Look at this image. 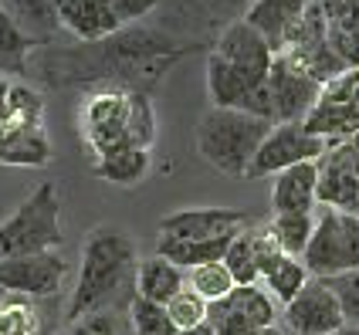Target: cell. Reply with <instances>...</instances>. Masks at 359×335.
<instances>
[{"mask_svg": "<svg viewBox=\"0 0 359 335\" xmlns=\"http://www.w3.org/2000/svg\"><path fill=\"white\" fill-rule=\"evenodd\" d=\"M183 288H187V271L177 268L173 261H166L163 254L140 261V271H136V295L140 298L170 305V298L180 295Z\"/></svg>", "mask_w": 359, "mask_h": 335, "instance_id": "obj_20", "label": "cell"}, {"mask_svg": "<svg viewBox=\"0 0 359 335\" xmlns=\"http://www.w3.org/2000/svg\"><path fill=\"white\" fill-rule=\"evenodd\" d=\"M38 44L18 27V20L11 18V11L0 0V75H27L31 68V51Z\"/></svg>", "mask_w": 359, "mask_h": 335, "instance_id": "obj_24", "label": "cell"}, {"mask_svg": "<svg viewBox=\"0 0 359 335\" xmlns=\"http://www.w3.org/2000/svg\"><path fill=\"white\" fill-rule=\"evenodd\" d=\"M0 298H4V292H0Z\"/></svg>", "mask_w": 359, "mask_h": 335, "instance_id": "obj_43", "label": "cell"}, {"mask_svg": "<svg viewBox=\"0 0 359 335\" xmlns=\"http://www.w3.org/2000/svg\"><path fill=\"white\" fill-rule=\"evenodd\" d=\"M336 298H339V308H342V318L346 325H359V271H346V275H336V278H322Z\"/></svg>", "mask_w": 359, "mask_h": 335, "instance_id": "obj_34", "label": "cell"}, {"mask_svg": "<svg viewBox=\"0 0 359 335\" xmlns=\"http://www.w3.org/2000/svg\"><path fill=\"white\" fill-rule=\"evenodd\" d=\"M214 55L224 58L227 64H234L238 71H244L248 78H255V81H268L271 64H275L271 44L261 38L248 20H231L220 31L217 44H214Z\"/></svg>", "mask_w": 359, "mask_h": 335, "instance_id": "obj_14", "label": "cell"}, {"mask_svg": "<svg viewBox=\"0 0 359 335\" xmlns=\"http://www.w3.org/2000/svg\"><path fill=\"white\" fill-rule=\"evenodd\" d=\"M4 7L11 11V18L18 20V27L38 48H44V44H51L58 38L61 31L58 0H4Z\"/></svg>", "mask_w": 359, "mask_h": 335, "instance_id": "obj_21", "label": "cell"}, {"mask_svg": "<svg viewBox=\"0 0 359 335\" xmlns=\"http://www.w3.org/2000/svg\"><path fill=\"white\" fill-rule=\"evenodd\" d=\"M27 129H44V95L24 81H14L11 95L0 109V139L27 132Z\"/></svg>", "mask_w": 359, "mask_h": 335, "instance_id": "obj_19", "label": "cell"}, {"mask_svg": "<svg viewBox=\"0 0 359 335\" xmlns=\"http://www.w3.org/2000/svg\"><path fill=\"white\" fill-rule=\"evenodd\" d=\"M285 325L295 335H336L346 325V318L336 292L322 278H312L299 292V298L285 305Z\"/></svg>", "mask_w": 359, "mask_h": 335, "instance_id": "obj_12", "label": "cell"}, {"mask_svg": "<svg viewBox=\"0 0 359 335\" xmlns=\"http://www.w3.org/2000/svg\"><path fill=\"white\" fill-rule=\"evenodd\" d=\"M133 271H140L133 237L116 224H99L81 244V268L68 301V322L102 312L122 292Z\"/></svg>", "mask_w": 359, "mask_h": 335, "instance_id": "obj_1", "label": "cell"}, {"mask_svg": "<svg viewBox=\"0 0 359 335\" xmlns=\"http://www.w3.org/2000/svg\"><path fill=\"white\" fill-rule=\"evenodd\" d=\"M153 166L149 149H119L112 156L92 163V177H99L102 183H112V186H136L146 179Z\"/></svg>", "mask_w": 359, "mask_h": 335, "instance_id": "obj_23", "label": "cell"}, {"mask_svg": "<svg viewBox=\"0 0 359 335\" xmlns=\"http://www.w3.org/2000/svg\"><path fill=\"white\" fill-rule=\"evenodd\" d=\"M329 139L316 136L305 129V122H278L268 139L261 142L258 156L248 170V179H261V177H278L281 170L288 166H299V163H319L329 153Z\"/></svg>", "mask_w": 359, "mask_h": 335, "instance_id": "obj_6", "label": "cell"}, {"mask_svg": "<svg viewBox=\"0 0 359 335\" xmlns=\"http://www.w3.org/2000/svg\"><path fill=\"white\" fill-rule=\"evenodd\" d=\"M264 81L248 78L244 71H238L234 64H227L224 58H217L214 51L207 55V95L214 102V109H248L251 95L258 92Z\"/></svg>", "mask_w": 359, "mask_h": 335, "instance_id": "obj_18", "label": "cell"}, {"mask_svg": "<svg viewBox=\"0 0 359 335\" xmlns=\"http://www.w3.org/2000/svg\"><path fill=\"white\" fill-rule=\"evenodd\" d=\"M129 322H133L136 335H177V325H173V318L166 312V305L140 298L136 292L129 298Z\"/></svg>", "mask_w": 359, "mask_h": 335, "instance_id": "obj_29", "label": "cell"}, {"mask_svg": "<svg viewBox=\"0 0 359 335\" xmlns=\"http://www.w3.org/2000/svg\"><path fill=\"white\" fill-rule=\"evenodd\" d=\"M255 220L234 207H187L166 214L156 231L163 240H214V237L241 234Z\"/></svg>", "mask_w": 359, "mask_h": 335, "instance_id": "obj_11", "label": "cell"}, {"mask_svg": "<svg viewBox=\"0 0 359 335\" xmlns=\"http://www.w3.org/2000/svg\"><path fill=\"white\" fill-rule=\"evenodd\" d=\"M316 4L322 7L325 20H339V18H346V14L359 11V0H316Z\"/></svg>", "mask_w": 359, "mask_h": 335, "instance_id": "obj_37", "label": "cell"}, {"mask_svg": "<svg viewBox=\"0 0 359 335\" xmlns=\"http://www.w3.org/2000/svg\"><path fill=\"white\" fill-rule=\"evenodd\" d=\"M61 231V200L51 183H41L7 220H0V257H24L58 251Z\"/></svg>", "mask_w": 359, "mask_h": 335, "instance_id": "obj_3", "label": "cell"}, {"mask_svg": "<svg viewBox=\"0 0 359 335\" xmlns=\"http://www.w3.org/2000/svg\"><path fill=\"white\" fill-rule=\"evenodd\" d=\"M68 264L58 251L24 257H0V292L20 298H51L65 288Z\"/></svg>", "mask_w": 359, "mask_h": 335, "instance_id": "obj_8", "label": "cell"}, {"mask_svg": "<svg viewBox=\"0 0 359 335\" xmlns=\"http://www.w3.org/2000/svg\"><path fill=\"white\" fill-rule=\"evenodd\" d=\"M58 18L61 27L81 44H102L122 31L109 0H58Z\"/></svg>", "mask_w": 359, "mask_h": 335, "instance_id": "obj_16", "label": "cell"}, {"mask_svg": "<svg viewBox=\"0 0 359 335\" xmlns=\"http://www.w3.org/2000/svg\"><path fill=\"white\" fill-rule=\"evenodd\" d=\"M65 335H119V329L109 312H92V315H81L79 322H72Z\"/></svg>", "mask_w": 359, "mask_h": 335, "instance_id": "obj_35", "label": "cell"}, {"mask_svg": "<svg viewBox=\"0 0 359 335\" xmlns=\"http://www.w3.org/2000/svg\"><path fill=\"white\" fill-rule=\"evenodd\" d=\"M275 125L258 116H248L241 109H207L197 122L194 146L197 156L214 166L224 177H248L251 163L258 156L261 142Z\"/></svg>", "mask_w": 359, "mask_h": 335, "instance_id": "obj_2", "label": "cell"}, {"mask_svg": "<svg viewBox=\"0 0 359 335\" xmlns=\"http://www.w3.org/2000/svg\"><path fill=\"white\" fill-rule=\"evenodd\" d=\"M268 88H271V99H275L278 122H305L312 116V109L319 105L325 85H319L316 78H309L305 71H299L288 58L275 55L271 75H268Z\"/></svg>", "mask_w": 359, "mask_h": 335, "instance_id": "obj_13", "label": "cell"}, {"mask_svg": "<svg viewBox=\"0 0 359 335\" xmlns=\"http://www.w3.org/2000/svg\"><path fill=\"white\" fill-rule=\"evenodd\" d=\"M0 335H41V315L20 295L0 298Z\"/></svg>", "mask_w": 359, "mask_h": 335, "instance_id": "obj_31", "label": "cell"}, {"mask_svg": "<svg viewBox=\"0 0 359 335\" xmlns=\"http://www.w3.org/2000/svg\"><path fill=\"white\" fill-rule=\"evenodd\" d=\"M133 92L122 85H95L79 109L81 142L92 153V163L112 156L119 149H133L129 142V116H133Z\"/></svg>", "mask_w": 359, "mask_h": 335, "instance_id": "obj_4", "label": "cell"}, {"mask_svg": "<svg viewBox=\"0 0 359 335\" xmlns=\"http://www.w3.org/2000/svg\"><path fill=\"white\" fill-rule=\"evenodd\" d=\"M305 129L329 142L359 136V68H349L322 88V99L305 118Z\"/></svg>", "mask_w": 359, "mask_h": 335, "instance_id": "obj_7", "label": "cell"}, {"mask_svg": "<svg viewBox=\"0 0 359 335\" xmlns=\"http://www.w3.org/2000/svg\"><path fill=\"white\" fill-rule=\"evenodd\" d=\"M210 325L217 329V335L275 329V298L261 285H238L224 301L210 305Z\"/></svg>", "mask_w": 359, "mask_h": 335, "instance_id": "obj_10", "label": "cell"}, {"mask_svg": "<svg viewBox=\"0 0 359 335\" xmlns=\"http://www.w3.org/2000/svg\"><path fill=\"white\" fill-rule=\"evenodd\" d=\"M312 278H336L346 271H359V217L322 207L316 214V234L302 257Z\"/></svg>", "mask_w": 359, "mask_h": 335, "instance_id": "obj_5", "label": "cell"}, {"mask_svg": "<svg viewBox=\"0 0 359 335\" xmlns=\"http://www.w3.org/2000/svg\"><path fill=\"white\" fill-rule=\"evenodd\" d=\"M119 24H133V20H142L146 14H153L160 7V0H109Z\"/></svg>", "mask_w": 359, "mask_h": 335, "instance_id": "obj_36", "label": "cell"}, {"mask_svg": "<svg viewBox=\"0 0 359 335\" xmlns=\"http://www.w3.org/2000/svg\"><path fill=\"white\" fill-rule=\"evenodd\" d=\"M271 210L275 214H316L319 203V163H299L271 177Z\"/></svg>", "mask_w": 359, "mask_h": 335, "instance_id": "obj_17", "label": "cell"}, {"mask_svg": "<svg viewBox=\"0 0 359 335\" xmlns=\"http://www.w3.org/2000/svg\"><path fill=\"white\" fill-rule=\"evenodd\" d=\"M312 281V275H309V268L302 264V257H281L278 264L268 271V275L261 278V285H264V292L278 301L281 308L285 305H292L295 298H299V292Z\"/></svg>", "mask_w": 359, "mask_h": 335, "instance_id": "obj_26", "label": "cell"}, {"mask_svg": "<svg viewBox=\"0 0 359 335\" xmlns=\"http://www.w3.org/2000/svg\"><path fill=\"white\" fill-rule=\"evenodd\" d=\"M238 234L227 237H214V240H163L156 244V254H163L166 261H173L183 271H194L200 264H214V261H224L227 257V247L234 244Z\"/></svg>", "mask_w": 359, "mask_h": 335, "instance_id": "obj_22", "label": "cell"}, {"mask_svg": "<svg viewBox=\"0 0 359 335\" xmlns=\"http://www.w3.org/2000/svg\"><path fill=\"white\" fill-rule=\"evenodd\" d=\"M166 312H170V318H173L177 332H187V329H197V325H203V322H210V301H203L194 288H183L180 295L170 298Z\"/></svg>", "mask_w": 359, "mask_h": 335, "instance_id": "obj_33", "label": "cell"}, {"mask_svg": "<svg viewBox=\"0 0 359 335\" xmlns=\"http://www.w3.org/2000/svg\"><path fill=\"white\" fill-rule=\"evenodd\" d=\"M11 85H14V81H7L4 75H0V109H4V102H7V95H11Z\"/></svg>", "mask_w": 359, "mask_h": 335, "instance_id": "obj_39", "label": "cell"}, {"mask_svg": "<svg viewBox=\"0 0 359 335\" xmlns=\"http://www.w3.org/2000/svg\"><path fill=\"white\" fill-rule=\"evenodd\" d=\"M278 247L288 257H305L309 251V240L316 234V214H275L268 220Z\"/></svg>", "mask_w": 359, "mask_h": 335, "instance_id": "obj_27", "label": "cell"}, {"mask_svg": "<svg viewBox=\"0 0 359 335\" xmlns=\"http://www.w3.org/2000/svg\"><path fill=\"white\" fill-rule=\"evenodd\" d=\"M319 203L359 217V146L353 139L332 142L319 159Z\"/></svg>", "mask_w": 359, "mask_h": 335, "instance_id": "obj_9", "label": "cell"}, {"mask_svg": "<svg viewBox=\"0 0 359 335\" xmlns=\"http://www.w3.org/2000/svg\"><path fill=\"white\" fill-rule=\"evenodd\" d=\"M177 335H217V329H214L210 322H203V325H197V329H187V332H177Z\"/></svg>", "mask_w": 359, "mask_h": 335, "instance_id": "obj_38", "label": "cell"}, {"mask_svg": "<svg viewBox=\"0 0 359 335\" xmlns=\"http://www.w3.org/2000/svg\"><path fill=\"white\" fill-rule=\"evenodd\" d=\"M129 142H133V149H153V142H156V109H153V102H149V95L142 88L133 92Z\"/></svg>", "mask_w": 359, "mask_h": 335, "instance_id": "obj_32", "label": "cell"}, {"mask_svg": "<svg viewBox=\"0 0 359 335\" xmlns=\"http://www.w3.org/2000/svg\"><path fill=\"white\" fill-rule=\"evenodd\" d=\"M227 271L234 275L238 285H258L261 271H258V254H255V237H251V227H244L234 244L227 247V257H224Z\"/></svg>", "mask_w": 359, "mask_h": 335, "instance_id": "obj_30", "label": "cell"}, {"mask_svg": "<svg viewBox=\"0 0 359 335\" xmlns=\"http://www.w3.org/2000/svg\"><path fill=\"white\" fill-rule=\"evenodd\" d=\"M309 4L312 0H251L241 20H248L261 38L271 44V51L281 55L288 48V41L295 38Z\"/></svg>", "mask_w": 359, "mask_h": 335, "instance_id": "obj_15", "label": "cell"}, {"mask_svg": "<svg viewBox=\"0 0 359 335\" xmlns=\"http://www.w3.org/2000/svg\"><path fill=\"white\" fill-rule=\"evenodd\" d=\"M336 335H359V325H342Z\"/></svg>", "mask_w": 359, "mask_h": 335, "instance_id": "obj_40", "label": "cell"}, {"mask_svg": "<svg viewBox=\"0 0 359 335\" xmlns=\"http://www.w3.org/2000/svg\"><path fill=\"white\" fill-rule=\"evenodd\" d=\"M48 163H51V139L44 129H27V132L0 139V166L41 170Z\"/></svg>", "mask_w": 359, "mask_h": 335, "instance_id": "obj_25", "label": "cell"}, {"mask_svg": "<svg viewBox=\"0 0 359 335\" xmlns=\"http://www.w3.org/2000/svg\"><path fill=\"white\" fill-rule=\"evenodd\" d=\"M241 335H281L278 329H261V332H241Z\"/></svg>", "mask_w": 359, "mask_h": 335, "instance_id": "obj_41", "label": "cell"}, {"mask_svg": "<svg viewBox=\"0 0 359 335\" xmlns=\"http://www.w3.org/2000/svg\"><path fill=\"white\" fill-rule=\"evenodd\" d=\"M353 142H356V146H359V136H356V139H353Z\"/></svg>", "mask_w": 359, "mask_h": 335, "instance_id": "obj_42", "label": "cell"}, {"mask_svg": "<svg viewBox=\"0 0 359 335\" xmlns=\"http://www.w3.org/2000/svg\"><path fill=\"white\" fill-rule=\"evenodd\" d=\"M187 288H194L203 301L214 305V301H224V298L231 295L238 288V281L227 271L224 261H214V264H200L194 271H187Z\"/></svg>", "mask_w": 359, "mask_h": 335, "instance_id": "obj_28", "label": "cell"}]
</instances>
